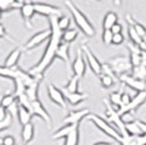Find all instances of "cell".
Wrapping results in <instances>:
<instances>
[{"instance_id":"obj_4","label":"cell","mask_w":146,"mask_h":145,"mask_svg":"<svg viewBox=\"0 0 146 145\" xmlns=\"http://www.w3.org/2000/svg\"><path fill=\"white\" fill-rule=\"evenodd\" d=\"M104 103L106 105V111H105V115L108 122H111L115 127L117 128V130L119 131V133L122 135V138H125L128 136L129 134L125 130V123L122 121L121 116L118 114V110L117 108H115L111 104L109 103L108 99H104Z\"/></svg>"},{"instance_id":"obj_27","label":"cell","mask_w":146,"mask_h":145,"mask_svg":"<svg viewBox=\"0 0 146 145\" xmlns=\"http://www.w3.org/2000/svg\"><path fill=\"white\" fill-rule=\"evenodd\" d=\"M128 35L129 38H130V42L134 44V45H136V46H139L142 49L143 45H144V39L136 33V31L134 30L133 26H131V25H129L128 27Z\"/></svg>"},{"instance_id":"obj_3","label":"cell","mask_w":146,"mask_h":145,"mask_svg":"<svg viewBox=\"0 0 146 145\" xmlns=\"http://www.w3.org/2000/svg\"><path fill=\"white\" fill-rule=\"evenodd\" d=\"M85 119L93 122L102 132H104L106 135H108V136L111 138L112 140H115L117 143H119V144L121 143L122 135L119 133V131H118L117 129H115V128L110 124L108 121L104 120L102 117L95 115V114H90Z\"/></svg>"},{"instance_id":"obj_20","label":"cell","mask_w":146,"mask_h":145,"mask_svg":"<svg viewBox=\"0 0 146 145\" xmlns=\"http://www.w3.org/2000/svg\"><path fill=\"white\" fill-rule=\"evenodd\" d=\"M62 92H63V95L66 97V100L71 106H78L79 104L83 103L84 100H86L88 98V95L86 93H80V92H78V93H68L63 90H62Z\"/></svg>"},{"instance_id":"obj_50","label":"cell","mask_w":146,"mask_h":145,"mask_svg":"<svg viewBox=\"0 0 146 145\" xmlns=\"http://www.w3.org/2000/svg\"><path fill=\"white\" fill-rule=\"evenodd\" d=\"M2 15H3V12H2V11H1V10H0V20H1V19H2Z\"/></svg>"},{"instance_id":"obj_41","label":"cell","mask_w":146,"mask_h":145,"mask_svg":"<svg viewBox=\"0 0 146 145\" xmlns=\"http://www.w3.org/2000/svg\"><path fill=\"white\" fill-rule=\"evenodd\" d=\"M1 145H15V138L12 135H6L1 138Z\"/></svg>"},{"instance_id":"obj_36","label":"cell","mask_w":146,"mask_h":145,"mask_svg":"<svg viewBox=\"0 0 146 145\" xmlns=\"http://www.w3.org/2000/svg\"><path fill=\"white\" fill-rule=\"evenodd\" d=\"M57 24H58V27H59V30H60L61 32H66L67 30L70 29L71 20H70V18L66 17V15H62L60 18H58Z\"/></svg>"},{"instance_id":"obj_12","label":"cell","mask_w":146,"mask_h":145,"mask_svg":"<svg viewBox=\"0 0 146 145\" xmlns=\"http://www.w3.org/2000/svg\"><path fill=\"white\" fill-rule=\"evenodd\" d=\"M47 94H48L49 99L52 103L58 105L63 110L67 108V100H66V97L63 95V92H62V90L58 88L55 84L49 83L47 86Z\"/></svg>"},{"instance_id":"obj_6","label":"cell","mask_w":146,"mask_h":145,"mask_svg":"<svg viewBox=\"0 0 146 145\" xmlns=\"http://www.w3.org/2000/svg\"><path fill=\"white\" fill-rule=\"evenodd\" d=\"M0 78H7V79L13 80L15 82L17 80L24 79L30 80L33 78L27 71L23 70L20 67H14V68H7L5 66H0Z\"/></svg>"},{"instance_id":"obj_25","label":"cell","mask_w":146,"mask_h":145,"mask_svg":"<svg viewBox=\"0 0 146 145\" xmlns=\"http://www.w3.org/2000/svg\"><path fill=\"white\" fill-rule=\"evenodd\" d=\"M125 18H127V22L129 23V25L133 26V29L136 31V33L144 39V37L146 36V27L145 26L142 24V23H140V22H137L136 20H134V19L131 17V14H127Z\"/></svg>"},{"instance_id":"obj_2","label":"cell","mask_w":146,"mask_h":145,"mask_svg":"<svg viewBox=\"0 0 146 145\" xmlns=\"http://www.w3.org/2000/svg\"><path fill=\"white\" fill-rule=\"evenodd\" d=\"M68 10L70 11L73 18L75 25L80 29V31L85 35L86 37H93L96 34V30L91 23V21L86 18V15L76 7L73 1H66L64 2Z\"/></svg>"},{"instance_id":"obj_47","label":"cell","mask_w":146,"mask_h":145,"mask_svg":"<svg viewBox=\"0 0 146 145\" xmlns=\"http://www.w3.org/2000/svg\"><path fill=\"white\" fill-rule=\"evenodd\" d=\"M142 66L146 68V50H142Z\"/></svg>"},{"instance_id":"obj_21","label":"cell","mask_w":146,"mask_h":145,"mask_svg":"<svg viewBox=\"0 0 146 145\" xmlns=\"http://www.w3.org/2000/svg\"><path fill=\"white\" fill-rule=\"evenodd\" d=\"M56 58L62 60L64 62L66 67L69 68V65H70V44L61 42V44L58 47V50H57Z\"/></svg>"},{"instance_id":"obj_18","label":"cell","mask_w":146,"mask_h":145,"mask_svg":"<svg viewBox=\"0 0 146 145\" xmlns=\"http://www.w3.org/2000/svg\"><path fill=\"white\" fill-rule=\"evenodd\" d=\"M44 76H36V80L31 83L26 88H25V94L29 97L31 102H35L38 100V91H39V84L42 82Z\"/></svg>"},{"instance_id":"obj_11","label":"cell","mask_w":146,"mask_h":145,"mask_svg":"<svg viewBox=\"0 0 146 145\" xmlns=\"http://www.w3.org/2000/svg\"><path fill=\"white\" fill-rule=\"evenodd\" d=\"M34 8L37 14H40L44 17H56V18H60L62 17V11L60 8L49 3H45V2H34Z\"/></svg>"},{"instance_id":"obj_5","label":"cell","mask_w":146,"mask_h":145,"mask_svg":"<svg viewBox=\"0 0 146 145\" xmlns=\"http://www.w3.org/2000/svg\"><path fill=\"white\" fill-rule=\"evenodd\" d=\"M108 65L116 73L117 76L129 73L132 70V65L130 62V58L127 56H117L108 60Z\"/></svg>"},{"instance_id":"obj_23","label":"cell","mask_w":146,"mask_h":145,"mask_svg":"<svg viewBox=\"0 0 146 145\" xmlns=\"http://www.w3.org/2000/svg\"><path fill=\"white\" fill-rule=\"evenodd\" d=\"M24 1H17V0H0V10L2 12H8L17 9H21Z\"/></svg>"},{"instance_id":"obj_32","label":"cell","mask_w":146,"mask_h":145,"mask_svg":"<svg viewBox=\"0 0 146 145\" xmlns=\"http://www.w3.org/2000/svg\"><path fill=\"white\" fill-rule=\"evenodd\" d=\"M125 130H127L129 135H131V136H136V135L143 134L142 131H141L140 127H139V124L136 123V121L125 123Z\"/></svg>"},{"instance_id":"obj_9","label":"cell","mask_w":146,"mask_h":145,"mask_svg":"<svg viewBox=\"0 0 146 145\" xmlns=\"http://www.w3.org/2000/svg\"><path fill=\"white\" fill-rule=\"evenodd\" d=\"M146 103V92H140V93H136V95L132 98L131 103L127 105V106H122L120 108H118V114L120 116L124 115V114H128V112H132L136 111L137 109L140 108L143 104Z\"/></svg>"},{"instance_id":"obj_17","label":"cell","mask_w":146,"mask_h":145,"mask_svg":"<svg viewBox=\"0 0 146 145\" xmlns=\"http://www.w3.org/2000/svg\"><path fill=\"white\" fill-rule=\"evenodd\" d=\"M127 48H128L129 51H130L129 58H130V62H131V65H132V68L141 66V65H142V49H141L139 46L132 44L131 42L128 43Z\"/></svg>"},{"instance_id":"obj_29","label":"cell","mask_w":146,"mask_h":145,"mask_svg":"<svg viewBox=\"0 0 146 145\" xmlns=\"http://www.w3.org/2000/svg\"><path fill=\"white\" fill-rule=\"evenodd\" d=\"M75 127H76V126H63V127L60 128L59 130H57V131L51 135V138H52V140L66 139Z\"/></svg>"},{"instance_id":"obj_13","label":"cell","mask_w":146,"mask_h":145,"mask_svg":"<svg viewBox=\"0 0 146 145\" xmlns=\"http://www.w3.org/2000/svg\"><path fill=\"white\" fill-rule=\"evenodd\" d=\"M72 72L73 75L78 76L80 79H82L86 72V65H85V58H84V55L82 49L79 48L76 50V55H75V58L72 62Z\"/></svg>"},{"instance_id":"obj_19","label":"cell","mask_w":146,"mask_h":145,"mask_svg":"<svg viewBox=\"0 0 146 145\" xmlns=\"http://www.w3.org/2000/svg\"><path fill=\"white\" fill-rule=\"evenodd\" d=\"M23 53V48L22 47H17L13 50L10 51V54L8 55V57L5 60V65L3 66L7 68H14V67H18V62L22 56Z\"/></svg>"},{"instance_id":"obj_14","label":"cell","mask_w":146,"mask_h":145,"mask_svg":"<svg viewBox=\"0 0 146 145\" xmlns=\"http://www.w3.org/2000/svg\"><path fill=\"white\" fill-rule=\"evenodd\" d=\"M90 114L91 111L87 108L80 109V110H71L67 117L63 119V123L64 126H80L81 121L85 119Z\"/></svg>"},{"instance_id":"obj_46","label":"cell","mask_w":146,"mask_h":145,"mask_svg":"<svg viewBox=\"0 0 146 145\" xmlns=\"http://www.w3.org/2000/svg\"><path fill=\"white\" fill-rule=\"evenodd\" d=\"M135 121H136V123L139 124V127H140L142 133L145 134L146 133V122H144V121H142V120H135Z\"/></svg>"},{"instance_id":"obj_40","label":"cell","mask_w":146,"mask_h":145,"mask_svg":"<svg viewBox=\"0 0 146 145\" xmlns=\"http://www.w3.org/2000/svg\"><path fill=\"white\" fill-rule=\"evenodd\" d=\"M124 41H125V37H124V35L122 33L121 34H115L113 38H112V45H116V46L122 45L124 43Z\"/></svg>"},{"instance_id":"obj_28","label":"cell","mask_w":146,"mask_h":145,"mask_svg":"<svg viewBox=\"0 0 146 145\" xmlns=\"http://www.w3.org/2000/svg\"><path fill=\"white\" fill-rule=\"evenodd\" d=\"M80 78L72 75V78L68 81V83L63 87V91L68 92V93H78L79 92V83H80Z\"/></svg>"},{"instance_id":"obj_49","label":"cell","mask_w":146,"mask_h":145,"mask_svg":"<svg viewBox=\"0 0 146 145\" xmlns=\"http://www.w3.org/2000/svg\"><path fill=\"white\" fill-rule=\"evenodd\" d=\"M145 49H146V36L144 37V45L142 47V50H145Z\"/></svg>"},{"instance_id":"obj_16","label":"cell","mask_w":146,"mask_h":145,"mask_svg":"<svg viewBox=\"0 0 146 145\" xmlns=\"http://www.w3.org/2000/svg\"><path fill=\"white\" fill-rule=\"evenodd\" d=\"M20 12H21V17L23 19L26 27L31 29L33 26L32 19L34 17V14L36 13L35 8H34V2H32V1H24L23 6L21 7V9H20Z\"/></svg>"},{"instance_id":"obj_39","label":"cell","mask_w":146,"mask_h":145,"mask_svg":"<svg viewBox=\"0 0 146 145\" xmlns=\"http://www.w3.org/2000/svg\"><path fill=\"white\" fill-rule=\"evenodd\" d=\"M0 38H5V39L9 41V42L15 43L14 39H12L11 37L9 36V34H8V32H7V30H6V27L1 24V23H0Z\"/></svg>"},{"instance_id":"obj_42","label":"cell","mask_w":146,"mask_h":145,"mask_svg":"<svg viewBox=\"0 0 146 145\" xmlns=\"http://www.w3.org/2000/svg\"><path fill=\"white\" fill-rule=\"evenodd\" d=\"M131 100H132V97L131 95L129 94V93H122V96H121V106H127L129 104L131 103Z\"/></svg>"},{"instance_id":"obj_33","label":"cell","mask_w":146,"mask_h":145,"mask_svg":"<svg viewBox=\"0 0 146 145\" xmlns=\"http://www.w3.org/2000/svg\"><path fill=\"white\" fill-rule=\"evenodd\" d=\"M131 74L133 75L134 78L142 81H146V68L143 67L142 65L139 67H134L131 70Z\"/></svg>"},{"instance_id":"obj_10","label":"cell","mask_w":146,"mask_h":145,"mask_svg":"<svg viewBox=\"0 0 146 145\" xmlns=\"http://www.w3.org/2000/svg\"><path fill=\"white\" fill-rule=\"evenodd\" d=\"M119 82H121L125 86H128L130 88L134 90L135 92L140 93V92H144L146 88V81H142L136 78H134L131 73H125V74H121L118 76Z\"/></svg>"},{"instance_id":"obj_7","label":"cell","mask_w":146,"mask_h":145,"mask_svg":"<svg viewBox=\"0 0 146 145\" xmlns=\"http://www.w3.org/2000/svg\"><path fill=\"white\" fill-rule=\"evenodd\" d=\"M82 51H83V55H84V58L85 60L87 61L88 63V67L92 70V72L95 73L96 75L100 76L102 73H103V65L100 63V61L98 60V58L94 55V53L92 51V49L87 46V45H82Z\"/></svg>"},{"instance_id":"obj_35","label":"cell","mask_w":146,"mask_h":145,"mask_svg":"<svg viewBox=\"0 0 146 145\" xmlns=\"http://www.w3.org/2000/svg\"><path fill=\"white\" fill-rule=\"evenodd\" d=\"M121 96H122V93L120 91L112 92L109 95V103L113 107H116L117 109L120 108V106H121Z\"/></svg>"},{"instance_id":"obj_51","label":"cell","mask_w":146,"mask_h":145,"mask_svg":"<svg viewBox=\"0 0 146 145\" xmlns=\"http://www.w3.org/2000/svg\"><path fill=\"white\" fill-rule=\"evenodd\" d=\"M0 145H1V139H0Z\"/></svg>"},{"instance_id":"obj_8","label":"cell","mask_w":146,"mask_h":145,"mask_svg":"<svg viewBox=\"0 0 146 145\" xmlns=\"http://www.w3.org/2000/svg\"><path fill=\"white\" fill-rule=\"evenodd\" d=\"M50 36H51V30H50V27L45 29V30L40 31V32H37V33H35L33 36L31 37L27 42L25 43L24 50H26V51L33 50L34 48L40 46L43 43L48 42Z\"/></svg>"},{"instance_id":"obj_1","label":"cell","mask_w":146,"mask_h":145,"mask_svg":"<svg viewBox=\"0 0 146 145\" xmlns=\"http://www.w3.org/2000/svg\"><path fill=\"white\" fill-rule=\"evenodd\" d=\"M57 20L58 18H56V17L49 18V27L51 30V36L49 38L47 47L45 48V51H44L40 60L38 61L35 66L30 68L27 71L33 76H44V73L46 72V70H48V68L52 65L54 60L56 59V54H57L58 47L62 42V39H61L62 32L58 27Z\"/></svg>"},{"instance_id":"obj_24","label":"cell","mask_w":146,"mask_h":145,"mask_svg":"<svg viewBox=\"0 0 146 145\" xmlns=\"http://www.w3.org/2000/svg\"><path fill=\"white\" fill-rule=\"evenodd\" d=\"M118 14L113 11H109L106 13V15L104 17L103 21V29L104 30H111L113 25L118 23Z\"/></svg>"},{"instance_id":"obj_34","label":"cell","mask_w":146,"mask_h":145,"mask_svg":"<svg viewBox=\"0 0 146 145\" xmlns=\"http://www.w3.org/2000/svg\"><path fill=\"white\" fill-rule=\"evenodd\" d=\"M99 79H100V84H102L104 88H110V87H112L113 85L116 84L117 82H119L118 80L113 79L109 75H106V74H102L99 76Z\"/></svg>"},{"instance_id":"obj_45","label":"cell","mask_w":146,"mask_h":145,"mask_svg":"<svg viewBox=\"0 0 146 145\" xmlns=\"http://www.w3.org/2000/svg\"><path fill=\"white\" fill-rule=\"evenodd\" d=\"M8 115H9L8 110H7V109H5L3 107H1V106H0V121L5 120Z\"/></svg>"},{"instance_id":"obj_30","label":"cell","mask_w":146,"mask_h":145,"mask_svg":"<svg viewBox=\"0 0 146 145\" xmlns=\"http://www.w3.org/2000/svg\"><path fill=\"white\" fill-rule=\"evenodd\" d=\"M79 35V32L75 30V29H69L66 32H62V36H61V39L63 43H67V44H71L73 43L76 37Z\"/></svg>"},{"instance_id":"obj_38","label":"cell","mask_w":146,"mask_h":145,"mask_svg":"<svg viewBox=\"0 0 146 145\" xmlns=\"http://www.w3.org/2000/svg\"><path fill=\"white\" fill-rule=\"evenodd\" d=\"M12 122H13V117L10 114L7 116V118L5 120L0 121V132L1 131H5L7 129H9V128L12 126Z\"/></svg>"},{"instance_id":"obj_48","label":"cell","mask_w":146,"mask_h":145,"mask_svg":"<svg viewBox=\"0 0 146 145\" xmlns=\"http://www.w3.org/2000/svg\"><path fill=\"white\" fill-rule=\"evenodd\" d=\"M93 145H113L112 143H109V142H97Z\"/></svg>"},{"instance_id":"obj_52","label":"cell","mask_w":146,"mask_h":145,"mask_svg":"<svg viewBox=\"0 0 146 145\" xmlns=\"http://www.w3.org/2000/svg\"><path fill=\"white\" fill-rule=\"evenodd\" d=\"M145 92H146V88H145Z\"/></svg>"},{"instance_id":"obj_31","label":"cell","mask_w":146,"mask_h":145,"mask_svg":"<svg viewBox=\"0 0 146 145\" xmlns=\"http://www.w3.org/2000/svg\"><path fill=\"white\" fill-rule=\"evenodd\" d=\"M17 102H18V98L14 96V94H7V95L2 96V98H1V100H0V106L8 110V109L10 108L12 105H14Z\"/></svg>"},{"instance_id":"obj_22","label":"cell","mask_w":146,"mask_h":145,"mask_svg":"<svg viewBox=\"0 0 146 145\" xmlns=\"http://www.w3.org/2000/svg\"><path fill=\"white\" fill-rule=\"evenodd\" d=\"M35 135V129H34V124L30 122L29 124L23 126L22 127V131H21V138H22V144L27 145L34 139Z\"/></svg>"},{"instance_id":"obj_44","label":"cell","mask_w":146,"mask_h":145,"mask_svg":"<svg viewBox=\"0 0 146 145\" xmlns=\"http://www.w3.org/2000/svg\"><path fill=\"white\" fill-rule=\"evenodd\" d=\"M122 30H123V27H122V25L120 23H117L116 25H113L112 26V29H111V32H112V34L115 35V34H121L122 33Z\"/></svg>"},{"instance_id":"obj_43","label":"cell","mask_w":146,"mask_h":145,"mask_svg":"<svg viewBox=\"0 0 146 145\" xmlns=\"http://www.w3.org/2000/svg\"><path fill=\"white\" fill-rule=\"evenodd\" d=\"M121 119L124 123H129V122H133L134 120V116L132 112H128V114H124L121 116Z\"/></svg>"},{"instance_id":"obj_15","label":"cell","mask_w":146,"mask_h":145,"mask_svg":"<svg viewBox=\"0 0 146 145\" xmlns=\"http://www.w3.org/2000/svg\"><path fill=\"white\" fill-rule=\"evenodd\" d=\"M32 115L33 116H37V117H39V118H42L45 122H46V124H47V127L50 129L51 128V117L49 115V112L46 110V108L44 107V105L42 104V102L38 99V100H35V102H32Z\"/></svg>"},{"instance_id":"obj_26","label":"cell","mask_w":146,"mask_h":145,"mask_svg":"<svg viewBox=\"0 0 146 145\" xmlns=\"http://www.w3.org/2000/svg\"><path fill=\"white\" fill-rule=\"evenodd\" d=\"M32 112L29 111L26 108L24 107H22V106H20L19 105V110H18V119L20 121V124L23 127V126H26V124H29L32 120Z\"/></svg>"},{"instance_id":"obj_37","label":"cell","mask_w":146,"mask_h":145,"mask_svg":"<svg viewBox=\"0 0 146 145\" xmlns=\"http://www.w3.org/2000/svg\"><path fill=\"white\" fill-rule=\"evenodd\" d=\"M112 38H113V34L110 30H104L103 34H102V41L103 43L108 46V45H111L112 44Z\"/></svg>"}]
</instances>
